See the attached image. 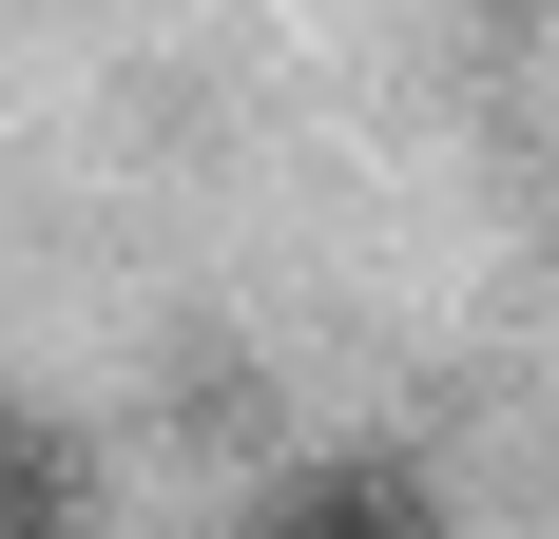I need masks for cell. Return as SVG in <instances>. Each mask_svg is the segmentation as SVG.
Returning <instances> with one entry per match:
<instances>
[{"instance_id": "1", "label": "cell", "mask_w": 559, "mask_h": 539, "mask_svg": "<svg viewBox=\"0 0 559 539\" xmlns=\"http://www.w3.org/2000/svg\"><path fill=\"white\" fill-rule=\"evenodd\" d=\"M231 539H444V482L425 463H289Z\"/></svg>"}, {"instance_id": "2", "label": "cell", "mask_w": 559, "mask_h": 539, "mask_svg": "<svg viewBox=\"0 0 559 539\" xmlns=\"http://www.w3.org/2000/svg\"><path fill=\"white\" fill-rule=\"evenodd\" d=\"M0 539H78V463H58V424H20V405H0Z\"/></svg>"}]
</instances>
